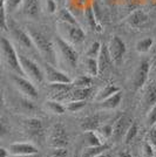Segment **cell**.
Instances as JSON below:
<instances>
[{"instance_id":"cell-1","label":"cell","mask_w":156,"mask_h":157,"mask_svg":"<svg viewBox=\"0 0 156 157\" xmlns=\"http://www.w3.org/2000/svg\"><path fill=\"white\" fill-rule=\"evenodd\" d=\"M27 32H28L31 39H32L35 49L40 53V55L45 59L46 62L57 67V65H58V56H57V52H55L54 42L46 35L45 33L40 32L35 28L28 27Z\"/></svg>"},{"instance_id":"cell-2","label":"cell","mask_w":156,"mask_h":157,"mask_svg":"<svg viewBox=\"0 0 156 157\" xmlns=\"http://www.w3.org/2000/svg\"><path fill=\"white\" fill-rule=\"evenodd\" d=\"M0 56L2 58L4 63L11 72L24 76V72L19 62L18 52L15 51L13 44L6 38H0Z\"/></svg>"},{"instance_id":"cell-3","label":"cell","mask_w":156,"mask_h":157,"mask_svg":"<svg viewBox=\"0 0 156 157\" xmlns=\"http://www.w3.org/2000/svg\"><path fill=\"white\" fill-rule=\"evenodd\" d=\"M54 46H55V52L58 56V62L59 59H61V61L65 65H67L72 69H75L78 66L79 54L73 47V45L64 39L62 36H55Z\"/></svg>"},{"instance_id":"cell-4","label":"cell","mask_w":156,"mask_h":157,"mask_svg":"<svg viewBox=\"0 0 156 157\" xmlns=\"http://www.w3.org/2000/svg\"><path fill=\"white\" fill-rule=\"evenodd\" d=\"M18 55H19V62L21 69L24 72V75H26L32 82L41 83L45 80V76H44V72L41 71L39 65L24 54H18Z\"/></svg>"},{"instance_id":"cell-5","label":"cell","mask_w":156,"mask_h":157,"mask_svg":"<svg viewBox=\"0 0 156 157\" xmlns=\"http://www.w3.org/2000/svg\"><path fill=\"white\" fill-rule=\"evenodd\" d=\"M11 80L15 86V88L19 90L25 98H29V100H37L39 98V93L37 87L33 85V82L28 78H24L18 74H13L11 76Z\"/></svg>"},{"instance_id":"cell-6","label":"cell","mask_w":156,"mask_h":157,"mask_svg":"<svg viewBox=\"0 0 156 157\" xmlns=\"http://www.w3.org/2000/svg\"><path fill=\"white\" fill-rule=\"evenodd\" d=\"M7 29L10 31L11 35L14 38V40L19 44L21 47H25L27 49H33L35 48L33 45V41L29 36L28 32L24 31L21 27L13 20H7Z\"/></svg>"},{"instance_id":"cell-7","label":"cell","mask_w":156,"mask_h":157,"mask_svg":"<svg viewBox=\"0 0 156 157\" xmlns=\"http://www.w3.org/2000/svg\"><path fill=\"white\" fill-rule=\"evenodd\" d=\"M22 129L27 136L34 141H40L44 136V124L37 117H27L22 121Z\"/></svg>"},{"instance_id":"cell-8","label":"cell","mask_w":156,"mask_h":157,"mask_svg":"<svg viewBox=\"0 0 156 157\" xmlns=\"http://www.w3.org/2000/svg\"><path fill=\"white\" fill-rule=\"evenodd\" d=\"M44 76L48 83H72L71 78L65 72L58 69L55 66L46 62L44 66Z\"/></svg>"},{"instance_id":"cell-9","label":"cell","mask_w":156,"mask_h":157,"mask_svg":"<svg viewBox=\"0 0 156 157\" xmlns=\"http://www.w3.org/2000/svg\"><path fill=\"white\" fill-rule=\"evenodd\" d=\"M48 143L51 147L55 148H65L68 143V135L66 132V129L64 125L61 124H54L49 132V138Z\"/></svg>"},{"instance_id":"cell-10","label":"cell","mask_w":156,"mask_h":157,"mask_svg":"<svg viewBox=\"0 0 156 157\" xmlns=\"http://www.w3.org/2000/svg\"><path fill=\"white\" fill-rule=\"evenodd\" d=\"M108 46V51L111 54V58L113 60L114 63H121V61L123 60V56L127 51V47L124 41L120 36L114 35L109 41V45Z\"/></svg>"},{"instance_id":"cell-11","label":"cell","mask_w":156,"mask_h":157,"mask_svg":"<svg viewBox=\"0 0 156 157\" xmlns=\"http://www.w3.org/2000/svg\"><path fill=\"white\" fill-rule=\"evenodd\" d=\"M150 71V65L148 60H142L138 66H137L136 71L134 73V76H133V86H134V89H141L142 87H144L147 80H148V75H149Z\"/></svg>"},{"instance_id":"cell-12","label":"cell","mask_w":156,"mask_h":157,"mask_svg":"<svg viewBox=\"0 0 156 157\" xmlns=\"http://www.w3.org/2000/svg\"><path fill=\"white\" fill-rule=\"evenodd\" d=\"M60 25L64 26L65 36L67 38V41L69 44L76 45V44H80V42H84L85 41L86 33L80 27V25H67V24H61V22H60Z\"/></svg>"},{"instance_id":"cell-13","label":"cell","mask_w":156,"mask_h":157,"mask_svg":"<svg viewBox=\"0 0 156 157\" xmlns=\"http://www.w3.org/2000/svg\"><path fill=\"white\" fill-rule=\"evenodd\" d=\"M20 12L22 15L29 19H38L41 13V4L40 0H22Z\"/></svg>"},{"instance_id":"cell-14","label":"cell","mask_w":156,"mask_h":157,"mask_svg":"<svg viewBox=\"0 0 156 157\" xmlns=\"http://www.w3.org/2000/svg\"><path fill=\"white\" fill-rule=\"evenodd\" d=\"M8 152L11 155H37L39 150L35 144L29 142H17L8 147Z\"/></svg>"},{"instance_id":"cell-15","label":"cell","mask_w":156,"mask_h":157,"mask_svg":"<svg viewBox=\"0 0 156 157\" xmlns=\"http://www.w3.org/2000/svg\"><path fill=\"white\" fill-rule=\"evenodd\" d=\"M131 124V120L128 116L122 115L121 117H119L116 120V122L113 124V135L111 137L114 138L115 141L122 140L126 135V132L128 130V128Z\"/></svg>"},{"instance_id":"cell-16","label":"cell","mask_w":156,"mask_h":157,"mask_svg":"<svg viewBox=\"0 0 156 157\" xmlns=\"http://www.w3.org/2000/svg\"><path fill=\"white\" fill-rule=\"evenodd\" d=\"M148 14L146 13L142 10H135L127 17L126 22L127 25H129L131 28H141L143 27L147 22H148Z\"/></svg>"},{"instance_id":"cell-17","label":"cell","mask_w":156,"mask_h":157,"mask_svg":"<svg viewBox=\"0 0 156 157\" xmlns=\"http://www.w3.org/2000/svg\"><path fill=\"white\" fill-rule=\"evenodd\" d=\"M113 63V60L111 58V54L108 51V46L102 44L101 46V51L98 56V65H99V73H103L107 71Z\"/></svg>"},{"instance_id":"cell-18","label":"cell","mask_w":156,"mask_h":157,"mask_svg":"<svg viewBox=\"0 0 156 157\" xmlns=\"http://www.w3.org/2000/svg\"><path fill=\"white\" fill-rule=\"evenodd\" d=\"M121 101H122V93L120 90V92L113 94L108 98L101 101L100 102V108L101 109H106V110H113V109H116L117 107L120 105Z\"/></svg>"},{"instance_id":"cell-19","label":"cell","mask_w":156,"mask_h":157,"mask_svg":"<svg viewBox=\"0 0 156 157\" xmlns=\"http://www.w3.org/2000/svg\"><path fill=\"white\" fill-rule=\"evenodd\" d=\"M142 102L144 107H147V108H151L153 105H156V85L154 82L147 86L144 94H143Z\"/></svg>"},{"instance_id":"cell-20","label":"cell","mask_w":156,"mask_h":157,"mask_svg":"<svg viewBox=\"0 0 156 157\" xmlns=\"http://www.w3.org/2000/svg\"><path fill=\"white\" fill-rule=\"evenodd\" d=\"M85 17H86L87 22H88V25H89V27H91L93 31H95V32H101V31H102L101 25L99 24L100 21L98 20L96 15L94 13V10H93V6H92V5H88V6L85 8Z\"/></svg>"},{"instance_id":"cell-21","label":"cell","mask_w":156,"mask_h":157,"mask_svg":"<svg viewBox=\"0 0 156 157\" xmlns=\"http://www.w3.org/2000/svg\"><path fill=\"white\" fill-rule=\"evenodd\" d=\"M100 127V116L98 114H94V115H89L82 120L81 122V128L85 131L93 130L96 131L98 128Z\"/></svg>"},{"instance_id":"cell-22","label":"cell","mask_w":156,"mask_h":157,"mask_svg":"<svg viewBox=\"0 0 156 157\" xmlns=\"http://www.w3.org/2000/svg\"><path fill=\"white\" fill-rule=\"evenodd\" d=\"M58 20L61 24H67V25H79L78 20L75 19L74 14L72 13L68 8H61L58 11Z\"/></svg>"},{"instance_id":"cell-23","label":"cell","mask_w":156,"mask_h":157,"mask_svg":"<svg viewBox=\"0 0 156 157\" xmlns=\"http://www.w3.org/2000/svg\"><path fill=\"white\" fill-rule=\"evenodd\" d=\"M45 107L49 113H53V114H55V115H62V114L66 113L65 105H62L60 101L54 100V98L47 100L45 102Z\"/></svg>"},{"instance_id":"cell-24","label":"cell","mask_w":156,"mask_h":157,"mask_svg":"<svg viewBox=\"0 0 156 157\" xmlns=\"http://www.w3.org/2000/svg\"><path fill=\"white\" fill-rule=\"evenodd\" d=\"M84 141L87 147H95V145H100L103 143L101 136L99 135L96 131L88 130L84 132Z\"/></svg>"},{"instance_id":"cell-25","label":"cell","mask_w":156,"mask_h":157,"mask_svg":"<svg viewBox=\"0 0 156 157\" xmlns=\"http://www.w3.org/2000/svg\"><path fill=\"white\" fill-rule=\"evenodd\" d=\"M120 92V88L115 85H107L106 87H103L100 92L96 94V96H95V101H98V102H101V101H103L106 98H108L109 96H111L113 94H115V93Z\"/></svg>"},{"instance_id":"cell-26","label":"cell","mask_w":156,"mask_h":157,"mask_svg":"<svg viewBox=\"0 0 156 157\" xmlns=\"http://www.w3.org/2000/svg\"><path fill=\"white\" fill-rule=\"evenodd\" d=\"M108 149H109V147L104 143L95 145V147H86L84 152L81 154V157H95L104 151H107Z\"/></svg>"},{"instance_id":"cell-27","label":"cell","mask_w":156,"mask_h":157,"mask_svg":"<svg viewBox=\"0 0 156 157\" xmlns=\"http://www.w3.org/2000/svg\"><path fill=\"white\" fill-rule=\"evenodd\" d=\"M84 66L88 76H98L99 74V65L98 59H93V58H88L86 56L84 60Z\"/></svg>"},{"instance_id":"cell-28","label":"cell","mask_w":156,"mask_h":157,"mask_svg":"<svg viewBox=\"0 0 156 157\" xmlns=\"http://www.w3.org/2000/svg\"><path fill=\"white\" fill-rule=\"evenodd\" d=\"M153 44L154 41L151 38H143L140 41H137L136 46H135V49H136L137 53L140 54H144V53H148L150 51V48L153 47Z\"/></svg>"},{"instance_id":"cell-29","label":"cell","mask_w":156,"mask_h":157,"mask_svg":"<svg viewBox=\"0 0 156 157\" xmlns=\"http://www.w3.org/2000/svg\"><path fill=\"white\" fill-rule=\"evenodd\" d=\"M91 92V88H76L75 90L72 89L71 93L68 94L69 101H72V100H86Z\"/></svg>"},{"instance_id":"cell-30","label":"cell","mask_w":156,"mask_h":157,"mask_svg":"<svg viewBox=\"0 0 156 157\" xmlns=\"http://www.w3.org/2000/svg\"><path fill=\"white\" fill-rule=\"evenodd\" d=\"M86 105V100H72L66 103V110L71 113H78L79 110L84 109Z\"/></svg>"},{"instance_id":"cell-31","label":"cell","mask_w":156,"mask_h":157,"mask_svg":"<svg viewBox=\"0 0 156 157\" xmlns=\"http://www.w3.org/2000/svg\"><path fill=\"white\" fill-rule=\"evenodd\" d=\"M72 85L74 86V87H76V88H91V76H88V75H80V76H78L72 82Z\"/></svg>"},{"instance_id":"cell-32","label":"cell","mask_w":156,"mask_h":157,"mask_svg":"<svg viewBox=\"0 0 156 157\" xmlns=\"http://www.w3.org/2000/svg\"><path fill=\"white\" fill-rule=\"evenodd\" d=\"M101 46H102L101 42L94 41L91 46L88 47V49H87V52H86V56L93 58V59H98L99 54H100V51H101Z\"/></svg>"},{"instance_id":"cell-33","label":"cell","mask_w":156,"mask_h":157,"mask_svg":"<svg viewBox=\"0 0 156 157\" xmlns=\"http://www.w3.org/2000/svg\"><path fill=\"white\" fill-rule=\"evenodd\" d=\"M137 132H138V125L136 123H134V122H131V124L128 128V130H127V132H126V135H124L123 137L124 143H130L137 136Z\"/></svg>"},{"instance_id":"cell-34","label":"cell","mask_w":156,"mask_h":157,"mask_svg":"<svg viewBox=\"0 0 156 157\" xmlns=\"http://www.w3.org/2000/svg\"><path fill=\"white\" fill-rule=\"evenodd\" d=\"M0 29L7 31V12L5 0H0Z\"/></svg>"},{"instance_id":"cell-35","label":"cell","mask_w":156,"mask_h":157,"mask_svg":"<svg viewBox=\"0 0 156 157\" xmlns=\"http://www.w3.org/2000/svg\"><path fill=\"white\" fill-rule=\"evenodd\" d=\"M96 132L101 136L102 140L111 137V135H113V125H109V124L100 125L98 128V130H96Z\"/></svg>"},{"instance_id":"cell-36","label":"cell","mask_w":156,"mask_h":157,"mask_svg":"<svg viewBox=\"0 0 156 157\" xmlns=\"http://www.w3.org/2000/svg\"><path fill=\"white\" fill-rule=\"evenodd\" d=\"M22 0H5V7L7 13H13L21 6Z\"/></svg>"},{"instance_id":"cell-37","label":"cell","mask_w":156,"mask_h":157,"mask_svg":"<svg viewBox=\"0 0 156 157\" xmlns=\"http://www.w3.org/2000/svg\"><path fill=\"white\" fill-rule=\"evenodd\" d=\"M45 10L48 14H54L58 12V2L55 0H46Z\"/></svg>"},{"instance_id":"cell-38","label":"cell","mask_w":156,"mask_h":157,"mask_svg":"<svg viewBox=\"0 0 156 157\" xmlns=\"http://www.w3.org/2000/svg\"><path fill=\"white\" fill-rule=\"evenodd\" d=\"M147 124L149 127H154L156 125V105H153L150 108V110L148 111V115H147Z\"/></svg>"},{"instance_id":"cell-39","label":"cell","mask_w":156,"mask_h":157,"mask_svg":"<svg viewBox=\"0 0 156 157\" xmlns=\"http://www.w3.org/2000/svg\"><path fill=\"white\" fill-rule=\"evenodd\" d=\"M8 132H10V125L7 123V121L0 117V138L7 136Z\"/></svg>"},{"instance_id":"cell-40","label":"cell","mask_w":156,"mask_h":157,"mask_svg":"<svg viewBox=\"0 0 156 157\" xmlns=\"http://www.w3.org/2000/svg\"><path fill=\"white\" fill-rule=\"evenodd\" d=\"M143 155H144V157H154V155H155L154 147L149 142H146L143 144Z\"/></svg>"},{"instance_id":"cell-41","label":"cell","mask_w":156,"mask_h":157,"mask_svg":"<svg viewBox=\"0 0 156 157\" xmlns=\"http://www.w3.org/2000/svg\"><path fill=\"white\" fill-rule=\"evenodd\" d=\"M148 142H149L154 148H156V125L150 127V131L148 134Z\"/></svg>"},{"instance_id":"cell-42","label":"cell","mask_w":156,"mask_h":157,"mask_svg":"<svg viewBox=\"0 0 156 157\" xmlns=\"http://www.w3.org/2000/svg\"><path fill=\"white\" fill-rule=\"evenodd\" d=\"M67 156V151L65 148H55L53 152V157H66Z\"/></svg>"},{"instance_id":"cell-43","label":"cell","mask_w":156,"mask_h":157,"mask_svg":"<svg viewBox=\"0 0 156 157\" xmlns=\"http://www.w3.org/2000/svg\"><path fill=\"white\" fill-rule=\"evenodd\" d=\"M5 103V96H4V89L0 85V107H2Z\"/></svg>"},{"instance_id":"cell-44","label":"cell","mask_w":156,"mask_h":157,"mask_svg":"<svg viewBox=\"0 0 156 157\" xmlns=\"http://www.w3.org/2000/svg\"><path fill=\"white\" fill-rule=\"evenodd\" d=\"M8 155H10L8 150H6L5 148H2V147L0 145V157H8Z\"/></svg>"},{"instance_id":"cell-45","label":"cell","mask_w":156,"mask_h":157,"mask_svg":"<svg viewBox=\"0 0 156 157\" xmlns=\"http://www.w3.org/2000/svg\"><path fill=\"white\" fill-rule=\"evenodd\" d=\"M11 157H38V154L37 155H12Z\"/></svg>"},{"instance_id":"cell-46","label":"cell","mask_w":156,"mask_h":157,"mask_svg":"<svg viewBox=\"0 0 156 157\" xmlns=\"http://www.w3.org/2000/svg\"><path fill=\"white\" fill-rule=\"evenodd\" d=\"M95 157H111V154H108L107 151H104V152H102V154H100V155H98V156Z\"/></svg>"},{"instance_id":"cell-47","label":"cell","mask_w":156,"mask_h":157,"mask_svg":"<svg viewBox=\"0 0 156 157\" xmlns=\"http://www.w3.org/2000/svg\"><path fill=\"white\" fill-rule=\"evenodd\" d=\"M120 157H133L130 155L129 152H127V151H123V152H121L120 154Z\"/></svg>"},{"instance_id":"cell-48","label":"cell","mask_w":156,"mask_h":157,"mask_svg":"<svg viewBox=\"0 0 156 157\" xmlns=\"http://www.w3.org/2000/svg\"><path fill=\"white\" fill-rule=\"evenodd\" d=\"M104 1H106L107 4H109V5H113V4H115L116 0H104Z\"/></svg>"},{"instance_id":"cell-49","label":"cell","mask_w":156,"mask_h":157,"mask_svg":"<svg viewBox=\"0 0 156 157\" xmlns=\"http://www.w3.org/2000/svg\"><path fill=\"white\" fill-rule=\"evenodd\" d=\"M55 1H57V2H62L64 0H55Z\"/></svg>"},{"instance_id":"cell-50","label":"cell","mask_w":156,"mask_h":157,"mask_svg":"<svg viewBox=\"0 0 156 157\" xmlns=\"http://www.w3.org/2000/svg\"><path fill=\"white\" fill-rule=\"evenodd\" d=\"M155 75H156V71H155Z\"/></svg>"}]
</instances>
